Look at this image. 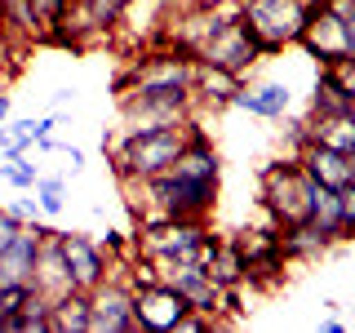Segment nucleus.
Returning <instances> with one entry per match:
<instances>
[{
    "label": "nucleus",
    "instance_id": "obj_2",
    "mask_svg": "<svg viewBox=\"0 0 355 333\" xmlns=\"http://www.w3.org/2000/svg\"><path fill=\"white\" fill-rule=\"evenodd\" d=\"M218 236L200 218H147L138 236V253L151 258V266H178V262H205Z\"/></svg>",
    "mask_w": 355,
    "mask_h": 333
},
{
    "label": "nucleus",
    "instance_id": "obj_13",
    "mask_svg": "<svg viewBox=\"0 0 355 333\" xmlns=\"http://www.w3.org/2000/svg\"><path fill=\"white\" fill-rule=\"evenodd\" d=\"M297 164L306 169L311 182L333 187V191H342V187L351 182V164H347V155L320 147V142H302V147H297Z\"/></svg>",
    "mask_w": 355,
    "mask_h": 333
},
{
    "label": "nucleus",
    "instance_id": "obj_5",
    "mask_svg": "<svg viewBox=\"0 0 355 333\" xmlns=\"http://www.w3.org/2000/svg\"><path fill=\"white\" fill-rule=\"evenodd\" d=\"M125 111V129L133 125H182L196 111L191 89H147V94H125L120 98Z\"/></svg>",
    "mask_w": 355,
    "mask_h": 333
},
{
    "label": "nucleus",
    "instance_id": "obj_24",
    "mask_svg": "<svg viewBox=\"0 0 355 333\" xmlns=\"http://www.w3.org/2000/svg\"><path fill=\"white\" fill-rule=\"evenodd\" d=\"M36 178H40V169L27 160V155H9V160H0V182L18 187V191H31Z\"/></svg>",
    "mask_w": 355,
    "mask_h": 333
},
{
    "label": "nucleus",
    "instance_id": "obj_10",
    "mask_svg": "<svg viewBox=\"0 0 355 333\" xmlns=\"http://www.w3.org/2000/svg\"><path fill=\"white\" fill-rule=\"evenodd\" d=\"M44 236H53V227H44V222H22L18 236L5 244V253H0V284H31V271H36V253Z\"/></svg>",
    "mask_w": 355,
    "mask_h": 333
},
{
    "label": "nucleus",
    "instance_id": "obj_35",
    "mask_svg": "<svg viewBox=\"0 0 355 333\" xmlns=\"http://www.w3.org/2000/svg\"><path fill=\"white\" fill-rule=\"evenodd\" d=\"M351 111H355V89H351Z\"/></svg>",
    "mask_w": 355,
    "mask_h": 333
},
{
    "label": "nucleus",
    "instance_id": "obj_27",
    "mask_svg": "<svg viewBox=\"0 0 355 333\" xmlns=\"http://www.w3.org/2000/svg\"><path fill=\"white\" fill-rule=\"evenodd\" d=\"M22 227V214H14V209H0V253H5V244L18 236Z\"/></svg>",
    "mask_w": 355,
    "mask_h": 333
},
{
    "label": "nucleus",
    "instance_id": "obj_31",
    "mask_svg": "<svg viewBox=\"0 0 355 333\" xmlns=\"http://www.w3.org/2000/svg\"><path fill=\"white\" fill-rule=\"evenodd\" d=\"M320 329H324V333H347V325H342L338 316H329V320H324V325H320Z\"/></svg>",
    "mask_w": 355,
    "mask_h": 333
},
{
    "label": "nucleus",
    "instance_id": "obj_20",
    "mask_svg": "<svg viewBox=\"0 0 355 333\" xmlns=\"http://www.w3.org/2000/svg\"><path fill=\"white\" fill-rule=\"evenodd\" d=\"M275 240H280L284 262H311V258H320V253L329 249V244L320 240V231L311 227V222H288V227L275 231Z\"/></svg>",
    "mask_w": 355,
    "mask_h": 333
},
{
    "label": "nucleus",
    "instance_id": "obj_29",
    "mask_svg": "<svg viewBox=\"0 0 355 333\" xmlns=\"http://www.w3.org/2000/svg\"><path fill=\"white\" fill-rule=\"evenodd\" d=\"M191 5H200V9H231V5H240V0H191Z\"/></svg>",
    "mask_w": 355,
    "mask_h": 333
},
{
    "label": "nucleus",
    "instance_id": "obj_33",
    "mask_svg": "<svg viewBox=\"0 0 355 333\" xmlns=\"http://www.w3.org/2000/svg\"><path fill=\"white\" fill-rule=\"evenodd\" d=\"M347 44H351V53H355V14L347 18Z\"/></svg>",
    "mask_w": 355,
    "mask_h": 333
},
{
    "label": "nucleus",
    "instance_id": "obj_1",
    "mask_svg": "<svg viewBox=\"0 0 355 333\" xmlns=\"http://www.w3.org/2000/svg\"><path fill=\"white\" fill-rule=\"evenodd\" d=\"M191 138H196L191 120H182V125H133L111 142L107 155L120 182H142V178H155L169 169Z\"/></svg>",
    "mask_w": 355,
    "mask_h": 333
},
{
    "label": "nucleus",
    "instance_id": "obj_16",
    "mask_svg": "<svg viewBox=\"0 0 355 333\" xmlns=\"http://www.w3.org/2000/svg\"><path fill=\"white\" fill-rule=\"evenodd\" d=\"M306 142H320L329 151L351 155L355 151V111H329V116L306 120Z\"/></svg>",
    "mask_w": 355,
    "mask_h": 333
},
{
    "label": "nucleus",
    "instance_id": "obj_28",
    "mask_svg": "<svg viewBox=\"0 0 355 333\" xmlns=\"http://www.w3.org/2000/svg\"><path fill=\"white\" fill-rule=\"evenodd\" d=\"M342 227H347V236H355V182L342 187Z\"/></svg>",
    "mask_w": 355,
    "mask_h": 333
},
{
    "label": "nucleus",
    "instance_id": "obj_9",
    "mask_svg": "<svg viewBox=\"0 0 355 333\" xmlns=\"http://www.w3.org/2000/svg\"><path fill=\"white\" fill-rule=\"evenodd\" d=\"M297 44H302L320 67L347 58V53H351V44H347V18H338V14H329L324 5H315V9H311V18H306V27H302V36H297Z\"/></svg>",
    "mask_w": 355,
    "mask_h": 333
},
{
    "label": "nucleus",
    "instance_id": "obj_7",
    "mask_svg": "<svg viewBox=\"0 0 355 333\" xmlns=\"http://www.w3.org/2000/svg\"><path fill=\"white\" fill-rule=\"evenodd\" d=\"M187 311H191L187 298L178 293L169 280H151V284L133 289V320H138V333H173Z\"/></svg>",
    "mask_w": 355,
    "mask_h": 333
},
{
    "label": "nucleus",
    "instance_id": "obj_3",
    "mask_svg": "<svg viewBox=\"0 0 355 333\" xmlns=\"http://www.w3.org/2000/svg\"><path fill=\"white\" fill-rule=\"evenodd\" d=\"M311 9H315L311 0H240V22L262 53H275L284 44H297Z\"/></svg>",
    "mask_w": 355,
    "mask_h": 333
},
{
    "label": "nucleus",
    "instance_id": "obj_6",
    "mask_svg": "<svg viewBox=\"0 0 355 333\" xmlns=\"http://www.w3.org/2000/svg\"><path fill=\"white\" fill-rule=\"evenodd\" d=\"M89 333H138L129 280L107 275L98 289H89Z\"/></svg>",
    "mask_w": 355,
    "mask_h": 333
},
{
    "label": "nucleus",
    "instance_id": "obj_26",
    "mask_svg": "<svg viewBox=\"0 0 355 333\" xmlns=\"http://www.w3.org/2000/svg\"><path fill=\"white\" fill-rule=\"evenodd\" d=\"M31 5H36V18H40V36L49 40V31H53V22H58L67 0H31Z\"/></svg>",
    "mask_w": 355,
    "mask_h": 333
},
{
    "label": "nucleus",
    "instance_id": "obj_14",
    "mask_svg": "<svg viewBox=\"0 0 355 333\" xmlns=\"http://www.w3.org/2000/svg\"><path fill=\"white\" fill-rule=\"evenodd\" d=\"M306 222L320 231V240H324V244H338V240H347V227H342V196L333 191V187H320V182H311Z\"/></svg>",
    "mask_w": 355,
    "mask_h": 333
},
{
    "label": "nucleus",
    "instance_id": "obj_19",
    "mask_svg": "<svg viewBox=\"0 0 355 333\" xmlns=\"http://www.w3.org/2000/svg\"><path fill=\"white\" fill-rule=\"evenodd\" d=\"M49 333H89V293L67 289L49 302Z\"/></svg>",
    "mask_w": 355,
    "mask_h": 333
},
{
    "label": "nucleus",
    "instance_id": "obj_8",
    "mask_svg": "<svg viewBox=\"0 0 355 333\" xmlns=\"http://www.w3.org/2000/svg\"><path fill=\"white\" fill-rule=\"evenodd\" d=\"M58 244H62V258H67V271H71V284L76 289H98L111 275V253L98 244L94 236H80V231H58Z\"/></svg>",
    "mask_w": 355,
    "mask_h": 333
},
{
    "label": "nucleus",
    "instance_id": "obj_25",
    "mask_svg": "<svg viewBox=\"0 0 355 333\" xmlns=\"http://www.w3.org/2000/svg\"><path fill=\"white\" fill-rule=\"evenodd\" d=\"M36 293V289L31 284H0V329L9 325V320L18 316L22 307H27V298Z\"/></svg>",
    "mask_w": 355,
    "mask_h": 333
},
{
    "label": "nucleus",
    "instance_id": "obj_11",
    "mask_svg": "<svg viewBox=\"0 0 355 333\" xmlns=\"http://www.w3.org/2000/svg\"><path fill=\"white\" fill-rule=\"evenodd\" d=\"M31 289H36L40 298H62L71 284V271H67V258H62V244H58V231L53 236H44L40 253H36V271H31Z\"/></svg>",
    "mask_w": 355,
    "mask_h": 333
},
{
    "label": "nucleus",
    "instance_id": "obj_15",
    "mask_svg": "<svg viewBox=\"0 0 355 333\" xmlns=\"http://www.w3.org/2000/svg\"><path fill=\"white\" fill-rule=\"evenodd\" d=\"M58 129V111H49V116H27V120H5L0 125V160H9V155H27V147H36L40 138H49V133Z\"/></svg>",
    "mask_w": 355,
    "mask_h": 333
},
{
    "label": "nucleus",
    "instance_id": "obj_12",
    "mask_svg": "<svg viewBox=\"0 0 355 333\" xmlns=\"http://www.w3.org/2000/svg\"><path fill=\"white\" fill-rule=\"evenodd\" d=\"M231 107L249 111V116H262V120H284L288 107H293V94H288V85H280V80L240 85L236 94H231Z\"/></svg>",
    "mask_w": 355,
    "mask_h": 333
},
{
    "label": "nucleus",
    "instance_id": "obj_4",
    "mask_svg": "<svg viewBox=\"0 0 355 333\" xmlns=\"http://www.w3.org/2000/svg\"><path fill=\"white\" fill-rule=\"evenodd\" d=\"M306 200H311V178L297 160H275L262 169V205L275 218V227L306 222Z\"/></svg>",
    "mask_w": 355,
    "mask_h": 333
},
{
    "label": "nucleus",
    "instance_id": "obj_34",
    "mask_svg": "<svg viewBox=\"0 0 355 333\" xmlns=\"http://www.w3.org/2000/svg\"><path fill=\"white\" fill-rule=\"evenodd\" d=\"M347 164H351V182H355V151H351V155H347Z\"/></svg>",
    "mask_w": 355,
    "mask_h": 333
},
{
    "label": "nucleus",
    "instance_id": "obj_21",
    "mask_svg": "<svg viewBox=\"0 0 355 333\" xmlns=\"http://www.w3.org/2000/svg\"><path fill=\"white\" fill-rule=\"evenodd\" d=\"M329 111H351V94L338 85V76H333L329 67H320L315 98H311V116H329Z\"/></svg>",
    "mask_w": 355,
    "mask_h": 333
},
{
    "label": "nucleus",
    "instance_id": "obj_23",
    "mask_svg": "<svg viewBox=\"0 0 355 333\" xmlns=\"http://www.w3.org/2000/svg\"><path fill=\"white\" fill-rule=\"evenodd\" d=\"M31 191H36V209L44 218H58L62 214V205H67V182L62 178H36V187H31Z\"/></svg>",
    "mask_w": 355,
    "mask_h": 333
},
{
    "label": "nucleus",
    "instance_id": "obj_30",
    "mask_svg": "<svg viewBox=\"0 0 355 333\" xmlns=\"http://www.w3.org/2000/svg\"><path fill=\"white\" fill-rule=\"evenodd\" d=\"M71 98H76V94H71V89H58V94H53V111H62L67 103H71Z\"/></svg>",
    "mask_w": 355,
    "mask_h": 333
},
{
    "label": "nucleus",
    "instance_id": "obj_18",
    "mask_svg": "<svg viewBox=\"0 0 355 333\" xmlns=\"http://www.w3.org/2000/svg\"><path fill=\"white\" fill-rule=\"evenodd\" d=\"M240 89V76H231V71H222V67H209V62H196L191 67V94H196V107L200 103H231V94Z\"/></svg>",
    "mask_w": 355,
    "mask_h": 333
},
{
    "label": "nucleus",
    "instance_id": "obj_32",
    "mask_svg": "<svg viewBox=\"0 0 355 333\" xmlns=\"http://www.w3.org/2000/svg\"><path fill=\"white\" fill-rule=\"evenodd\" d=\"M9 111H14V103H9V94H0V125L9 120Z\"/></svg>",
    "mask_w": 355,
    "mask_h": 333
},
{
    "label": "nucleus",
    "instance_id": "obj_17",
    "mask_svg": "<svg viewBox=\"0 0 355 333\" xmlns=\"http://www.w3.org/2000/svg\"><path fill=\"white\" fill-rule=\"evenodd\" d=\"M205 271L214 275L222 289H240L244 284V271H249L240 240H214V249L205 253Z\"/></svg>",
    "mask_w": 355,
    "mask_h": 333
},
{
    "label": "nucleus",
    "instance_id": "obj_22",
    "mask_svg": "<svg viewBox=\"0 0 355 333\" xmlns=\"http://www.w3.org/2000/svg\"><path fill=\"white\" fill-rule=\"evenodd\" d=\"M49 333V298H40V293H31L27 298V307L18 311L14 320L5 325V333Z\"/></svg>",
    "mask_w": 355,
    "mask_h": 333
}]
</instances>
